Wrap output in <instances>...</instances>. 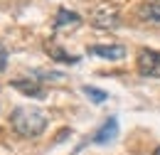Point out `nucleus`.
Masks as SVG:
<instances>
[{"label": "nucleus", "mask_w": 160, "mask_h": 155, "mask_svg": "<svg viewBox=\"0 0 160 155\" xmlns=\"http://www.w3.org/2000/svg\"><path fill=\"white\" fill-rule=\"evenodd\" d=\"M8 62H10V54H8V49H5V44L0 42V72H5V67H8Z\"/></svg>", "instance_id": "obj_11"}, {"label": "nucleus", "mask_w": 160, "mask_h": 155, "mask_svg": "<svg viewBox=\"0 0 160 155\" xmlns=\"http://www.w3.org/2000/svg\"><path fill=\"white\" fill-rule=\"evenodd\" d=\"M10 86L18 89L22 96H30V98H44V94H47L44 86H42V81H35V77L32 79H12Z\"/></svg>", "instance_id": "obj_5"}, {"label": "nucleus", "mask_w": 160, "mask_h": 155, "mask_svg": "<svg viewBox=\"0 0 160 155\" xmlns=\"http://www.w3.org/2000/svg\"><path fill=\"white\" fill-rule=\"evenodd\" d=\"M116 138H118V118L108 116L99 128H96V133L89 138V143H94V145H108V143L116 140Z\"/></svg>", "instance_id": "obj_3"}, {"label": "nucleus", "mask_w": 160, "mask_h": 155, "mask_svg": "<svg viewBox=\"0 0 160 155\" xmlns=\"http://www.w3.org/2000/svg\"><path fill=\"white\" fill-rule=\"evenodd\" d=\"M81 91L89 96L91 103H96V106H101L103 101H108V94H106V91H101V89H96V86H89V84H86V86H81Z\"/></svg>", "instance_id": "obj_10"}, {"label": "nucleus", "mask_w": 160, "mask_h": 155, "mask_svg": "<svg viewBox=\"0 0 160 155\" xmlns=\"http://www.w3.org/2000/svg\"><path fill=\"white\" fill-rule=\"evenodd\" d=\"M153 155H160V145H158V148H155V150H153Z\"/></svg>", "instance_id": "obj_12"}, {"label": "nucleus", "mask_w": 160, "mask_h": 155, "mask_svg": "<svg viewBox=\"0 0 160 155\" xmlns=\"http://www.w3.org/2000/svg\"><path fill=\"white\" fill-rule=\"evenodd\" d=\"M47 52H49V57L54 59V62H59V64H69V67L79 64V57H77V54H67L64 49L54 47V44H47Z\"/></svg>", "instance_id": "obj_9"}, {"label": "nucleus", "mask_w": 160, "mask_h": 155, "mask_svg": "<svg viewBox=\"0 0 160 155\" xmlns=\"http://www.w3.org/2000/svg\"><path fill=\"white\" fill-rule=\"evenodd\" d=\"M91 22L101 27V30H113V27H118V8L116 5H99L96 10H94V15H91Z\"/></svg>", "instance_id": "obj_4"}, {"label": "nucleus", "mask_w": 160, "mask_h": 155, "mask_svg": "<svg viewBox=\"0 0 160 155\" xmlns=\"http://www.w3.org/2000/svg\"><path fill=\"white\" fill-rule=\"evenodd\" d=\"M138 18L160 25V2H145V5H140L138 8Z\"/></svg>", "instance_id": "obj_8"}, {"label": "nucleus", "mask_w": 160, "mask_h": 155, "mask_svg": "<svg viewBox=\"0 0 160 155\" xmlns=\"http://www.w3.org/2000/svg\"><path fill=\"white\" fill-rule=\"evenodd\" d=\"M81 18L74 12V10H67V8H59L57 15H54V30H62V27H74L79 25Z\"/></svg>", "instance_id": "obj_7"}, {"label": "nucleus", "mask_w": 160, "mask_h": 155, "mask_svg": "<svg viewBox=\"0 0 160 155\" xmlns=\"http://www.w3.org/2000/svg\"><path fill=\"white\" fill-rule=\"evenodd\" d=\"M47 113L37 106H18L10 113V126L22 138H40L47 128Z\"/></svg>", "instance_id": "obj_1"}, {"label": "nucleus", "mask_w": 160, "mask_h": 155, "mask_svg": "<svg viewBox=\"0 0 160 155\" xmlns=\"http://www.w3.org/2000/svg\"><path fill=\"white\" fill-rule=\"evenodd\" d=\"M89 54L108 59V62H121L126 57V47L123 44H94V47H89Z\"/></svg>", "instance_id": "obj_6"}, {"label": "nucleus", "mask_w": 160, "mask_h": 155, "mask_svg": "<svg viewBox=\"0 0 160 155\" xmlns=\"http://www.w3.org/2000/svg\"><path fill=\"white\" fill-rule=\"evenodd\" d=\"M138 74L145 79H160V52L143 49L138 54Z\"/></svg>", "instance_id": "obj_2"}]
</instances>
